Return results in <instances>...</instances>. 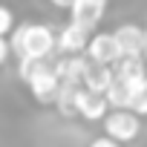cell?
Listing matches in <instances>:
<instances>
[{"label": "cell", "instance_id": "1", "mask_svg": "<svg viewBox=\"0 0 147 147\" xmlns=\"http://www.w3.org/2000/svg\"><path fill=\"white\" fill-rule=\"evenodd\" d=\"M9 43H12V52L20 58H49L55 49H58V38L49 26L43 23H23L20 29H15L9 35Z\"/></svg>", "mask_w": 147, "mask_h": 147}, {"label": "cell", "instance_id": "2", "mask_svg": "<svg viewBox=\"0 0 147 147\" xmlns=\"http://www.w3.org/2000/svg\"><path fill=\"white\" fill-rule=\"evenodd\" d=\"M138 133H141V115H136L133 110H113L104 118V136H110L121 144L138 138Z\"/></svg>", "mask_w": 147, "mask_h": 147}, {"label": "cell", "instance_id": "3", "mask_svg": "<svg viewBox=\"0 0 147 147\" xmlns=\"http://www.w3.org/2000/svg\"><path fill=\"white\" fill-rule=\"evenodd\" d=\"M61 78H58V72H55V63L49 61L40 72H38V75L26 84L29 87V92L35 95V101L38 104H55L58 101V92H61Z\"/></svg>", "mask_w": 147, "mask_h": 147}, {"label": "cell", "instance_id": "4", "mask_svg": "<svg viewBox=\"0 0 147 147\" xmlns=\"http://www.w3.org/2000/svg\"><path fill=\"white\" fill-rule=\"evenodd\" d=\"M87 58L95 61V63H104V66H115L124 58V52H121V46L115 40V32H98V35H92V40L87 46Z\"/></svg>", "mask_w": 147, "mask_h": 147}, {"label": "cell", "instance_id": "5", "mask_svg": "<svg viewBox=\"0 0 147 147\" xmlns=\"http://www.w3.org/2000/svg\"><path fill=\"white\" fill-rule=\"evenodd\" d=\"M90 40H92V32L90 29H84V26H78V23H66L61 32H58V52H63V55H87V46H90Z\"/></svg>", "mask_w": 147, "mask_h": 147}, {"label": "cell", "instance_id": "6", "mask_svg": "<svg viewBox=\"0 0 147 147\" xmlns=\"http://www.w3.org/2000/svg\"><path fill=\"white\" fill-rule=\"evenodd\" d=\"M104 9H107V0H75V3L69 6V20L92 32L101 23Z\"/></svg>", "mask_w": 147, "mask_h": 147}, {"label": "cell", "instance_id": "7", "mask_svg": "<svg viewBox=\"0 0 147 147\" xmlns=\"http://www.w3.org/2000/svg\"><path fill=\"white\" fill-rule=\"evenodd\" d=\"M115 40L124 52V58H136V55H144V46H147V29L136 26V23H121L115 29Z\"/></svg>", "mask_w": 147, "mask_h": 147}, {"label": "cell", "instance_id": "8", "mask_svg": "<svg viewBox=\"0 0 147 147\" xmlns=\"http://www.w3.org/2000/svg\"><path fill=\"white\" fill-rule=\"evenodd\" d=\"M87 69H90V58L87 55H61L55 61L58 78L61 81H69V84H84Z\"/></svg>", "mask_w": 147, "mask_h": 147}, {"label": "cell", "instance_id": "9", "mask_svg": "<svg viewBox=\"0 0 147 147\" xmlns=\"http://www.w3.org/2000/svg\"><path fill=\"white\" fill-rule=\"evenodd\" d=\"M78 115L87 118V121H104L110 115V98L101 95V92H90L84 87L81 98H78Z\"/></svg>", "mask_w": 147, "mask_h": 147}, {"label": "cell", "instance_id": "10", "mask_svg": "<svg viewBox=\"0 0 147 147\" xmlns=\"http://www.w3.org/2000/svg\"><path fill=\"white\" fill-rule=\"evenodd\" d=\"M113 81H115V69H113V66H104V63L90 61L87 78H84V87H87L90 92H101V95H107L110 87H113Z\"/></svg>", "mask_w": 147, "mask_h": 147}, {"label": "cell", "instance_id": "11", "mask_svg": "<svg viewBox=\"0 0 147 147\" xmlns=\"http://www.w3.org/2000/svg\"><path fill=\"white\" fill-rule=\"evenodd\" d=\"M81 90H84V84H69V81L61 84V92H58V101H55V107H58L61 115H66V118L78 115V98H81Z\"/></svg>", "mask_w": 147, "mask_h": 147}, {"label": "cell", "instance_id": "12", "mask_svg": "<svg viewBox=\"0 0 147 147\" xmlns=\"http://www.w3.org/2000/svg\"><path fill=\"white\" fill-rule=\"evenodd\" d=\"M138 87H141V84H130V81H121V78H115V81H113V87H110V92H107V98H110V107H113V110H130Z\"/></svg>", "mask_w": 147, "mask_h": 147}, {"label": "cell", "instance_id": "13", "mask_svg": "<svg viewBox=\"0 0 147 147\" xmlns=\"http://www.w3.org/2000/svg\"><path fill=\"white\" fill-rule=\"evenodd\" d=\"M113 69H115V78L130 81V84H141V81L147 78V69H144L141 55H136V58H121Z\"/></svg>", "mask_w": 147, "mask_h": 147}, {"label": "cell", "instance_id": "14", "mask_svg": "<svg viewBox=\"0 0 147 147\" xmlns=\"http://www.w3.org/2000/svg\"><path fill=\"white\" fill-rule=\"evenodd\" d=\"M130 110H133L136 115H141V118L147 115V78H144L141 87L136 90V98H133V107H130Z\"/></svg>", "mask_w": 147, "mask_h": 147}, {"label": "cell", "instance_id": "15", "mask_svg": "<svg viewBox=\"0 0 147 147\" xmlns=\"http://www.w3.org/2000/svg\"><path fill=\"white\" fill-rule=\"evenodd\" d=\"M12 9L9 6H0V38H9L12 35Z\"/></svg>", "mask_w": 147, "mask_h": 147}, {"label": "cell", "instance_id": "16", "mask_svg": "<svg viewBox=\"0 0 147 147\" xmlns=\"http://www.w3.org/2000/svg\"><path fill=\"white\" fill-rule=\"evenodd\" d=\"M90 147H121V141H115V138H110V136H101V138H92Z\"/></svg>", "mask_w": 147, "mask_h": 147}, {"label": "cell", "instance_id": "17", "mask_svg": "<svg viewBox=\"0 0 147 147\" xmlns=\"http://www.w3.org/2000/svg\"><path fill=\"white\" fill-rule=\"evenodd\" d=\"M52 3H55V6H58V9H69V6H72V3H75V0H52Z\"/></svg>", "mask_w": 147, "mask_h": 147}, {"label": "cell", "instance_id": "18", "mask_svg": "<svg viewBox=\"0 0 147 147\" xmlns=\"http://www.w3.org/2000/svg\"><path fill=\"white\" fill-rule=\"evenodd\" d=\"M144 55H147V46H144Z\"/></svg>", "mask_w": 147, "mask_h": 147}]
</instances>
